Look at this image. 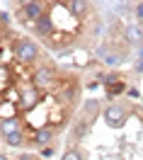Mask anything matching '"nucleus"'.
<instances>
[{"label":"nucleus","mask_w":143,"mask_h":160,"mask_svg":"<svg viewBox=\"0 0 143 160\" xmlns=\"http://www.w3.org/2000/svg\"><path fill=\"white\" fill-rule=\"evenodd\" d=\"M124 119H126V112L121 109V107H116V104H112V107H107L104 109V121L109 124V126H121L124 124Z\"/></svg>","instance_id":"obj_1"},{"label":"nucleus","mask_w":143,"mask_h":160,"mask_svg":"<svg viewBox=\"0 0 143 160\" xmlns=\"http://www.w3.org/2000/svg\"><path fill=\"white\" fill-rule=\"evenodd\" d=\"M17 58L24 61V63H32V61L37 58V44H32V41H20V44H17Z\"/></svg>","instance_id":"obj_2"},{"label":"nucleus","mask_w":143,"mask_h":160,"mask_svg":"<svg viewBox=\"0 0 143 160\" xmlns=\"http://www.w3.org/2000/svg\"><path fill=\"white\" fill-rule=\"evenodd\" d=\"M51 82V68H39L34 73V85L37 88H46Z\"/></svg>","instance_id":"obj_3"},{"label":"nucleus","mask_w":143,"mask_h":160,"mask_svg":"<svg viewBox=\"0 0 143 160\" xmlns=\"http://www.w3.org/2000/svg\"><path fill=\"white\" fill-rule=\"evenodd\" d=\"M51 138H53L51 129H39L37 133H34V143H37V146H41V148H49Z\"/></svg>","instance_id":"obj_4"},{"label":"nucleus","mask_w":143,"mask_h":160,"mask_svg":"<svg viewBox=\"0 0 143 160\" xmlns=\"http://www.w3.org/2000/svg\"><path fill=\"white\" fill-rule=\"evenodd\" d=\"M0 131H2V136H10V133H17V131H20V121L15 119V117H12V119H5L2 124H0Z\"/></svg>","instance_id":"obj_5"},{"label":"nucleus","mask_w":143,"mask_h":160,"mask_svg":"<svg viewBox=\"0 0 143 160\" xmlns=\"http://www.w3.org/2000/svg\"><path fill=\"white\" fill-rule=\"evenodd\" d=\"M126 39L131 41V44H138V41L143 39L141 27H136V24H129V27H126Z\"/></svg>","instance_id":"obj_6"},{"label":"nucleus","mask_w":143,"mask_h":160,"mask_svg":"<svg viewBox=\"0 0 143 160\" xmlns=\"http://www.w3.org/2000/svg\"><path fill=\"white\" fill-rule=\"evenodd\" d=\"M51 29H53V24H51V17L41 15L39 20H37V32H39V34H49Z\"/></svg>","instance_id":"obj_7"},{"label":"nucleus","mask_w":143,"mask_h":160,"mask_svg":"<svg viewBox=\"0 0 143 160\" xmlns=\"http://www.w3.org/2000/svg\"><path fill=\"white\" fill-rule=\"evenodd\" d=\"M37 100H39V95H37L34 90H24V95H22V107H24V109H29V107L37 104Z\"/></svg>","instance_id":"obj_8"},{"label":"nucleus","mask_w":143,"mask_h":160,"mask_svg":"<svg viewBox=\"0 0 143 160\" xmlns=\"http://www.w3.org/2000/svg\"><path fill=\"white\" fill-rule=\"evenodd\" d=\"M24 15L32 17V20H39L41 17V5L39 2H27V5H24Z\"/></svg>","instance_id":"obj_9"},{"label":"nucleus","mask_w":143,"mask_h":160,"mask_svg":"<svg viewBox=\"0 0 143 160\" xmlns=\"http://www.w3.org/2000/svg\"><path fill=\"white\" fill-rule=\"evenodd\" d=\"M85 8H87V2H82V0H73V2H71V10L75 12V15H82Z\"/></svg>","instance_id":"obj_10"},{"label":"nucleus","mask_w":143,"mask_h":160,"mask_svg":"<svg viewBox=\"0 0 143 160\" xmlns=\"http://www.w3.org/2000/svg\"><path fill=\"white\" fill-rule=\"evenodd\" d=\"M5 141L10 143V146H22V133L17 131V133H10V136H5Z\"/></svg>","instance_id":"obj_11"},{"label":"nucleus","mask_w":143,"mask_h":160,"mask_svg":"<svg viewBox=\"0 0 143 160\" xmlns=\"http://www.w3.org/2000/svg\"><path fill=\"white\" fill-rule=\"evenodd\" d=\"M107 92L109 95H119V92H124V85L121 82H112V85H107Z\"/></svg>","instance_id":"obj_12"},{"label":"nucleus","mask_w":143,"mask_h":160,"mask_svg":"<svg viewBox=\"0 0 143 160\" xmlns=\"http://www.w3.org/2000/svg\"><path fill=\"white\" fill-rule=\"evenodd\" d=\"M63 160H82V158H80V153H78V150H68V153L63 155Z\"/></svg>","instance_id":"obj_13"},{"label":"nucleus","mask_w":143,"mask_h":160,"mask_svg":"<svg viewBox=\"0 0 143 160\" xmlns=\"http://www.w3.org/2000/svg\"><path fill=\"white\" fill-rule=\"evenodd\" d=\"M119 56H116V53H112V56H107V63H109V66H114V63H119Z\"/></svg>","instance_id":"obj_14"},{"label":"nucleus","mask_w":143,"mask_h":160,"mask_svg":"<svg viewBox=\"0 0 143 160\" xmlns=\"http://www.w3.org/2000/svg\"><path fill=\"white\" fill-rule=\"evenodd\" d=\"M97 109V102L92 100V102H87V107H85V112H95Z\"/></svg>","instance_id":"obj_15"},{"label":"nucleus","mask_w":143,"mask_h":160,"mask_svg":"<svg viewBox=\"0 0 143 160\" xmlns=\"http://www.w3.org/2000/svg\"><path fill=\"white\" fill-rule=\"evenodd\" d=\"M136 15L143 20V2H138V5H136Z\"/></svg>","instance_id":"obj_16"},{"label":"nucleus","mask_w":143,"mask_h":160,"mask_svg":"<svg viewBox=\"0 0 143 160\" xmlns=\"http://www.w3.org/2000/svg\"><path fill=\"white\" fill-rule=\"evenodd\" d=\"M136 70H138V73H143V58L138 61V63H136Z\"/></svg>","instance_id":"obj_17"},{"label":"nucleus","mask_w":143,"mask_h":160,"mask_svg":"<svg viewBox=\"0 0 143 160\" xmlns=\"http://www.w3.org/2000/svg\"><path fill=\"white\" fill-rule=\"evenodd\" d=\"M0 160H7V158H5V155H0Z\"/></svg>","instance_id":"obj_18"},{"label":"nucleus","mask_w":143,"mask_h":160,"mask_svg":"<svg viewBox=\"0 0 143 160\" xmlns=\"http://www.w3.org/2000/svg\"><path fill=\"white\" fill-rule=\"evenodd\" d=\"M141 56H143V49H141Z\"/></svg>","instance_id":"obj_19"}]
</instances>
